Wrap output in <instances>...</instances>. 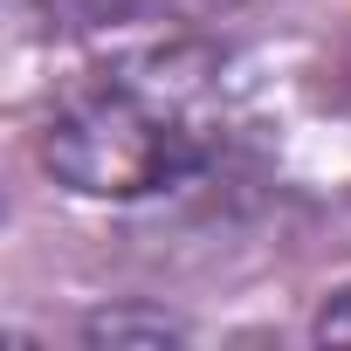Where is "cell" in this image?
Segmentation results:
<instances>
[{
	"label": "cell",
	"instance_id": "1",
	"mask_svg": "<svg viewBox=\"0 0 351 351\" xmlns=\"http://www.w3.org/2000/svg\"><path fill=\"white\" fill-rule=\"evenodd\" d=\"M221 152L214 69L186 49H145L56 90L42 158L90 200H145L193 180Z\"/></svg>",
	"mask_w": 351,
	"mask_h": 351
},
{
	"label": "cell",
	"instance_id": "2",
	"mask_svg": "<svg viewBox=\"0 0 351 351\" xmlns=\"http://www.w3.org/2000/svg\"><path fill=\"white\" fill-rule=\"evenodd\" d=\"M317 337H324V344H351V289H337V296L317 310Z\"/></svg>",
	"mask_w": 351,
	"mask_h": 351
},
{
	"label": "cell",
	"instance_id": "3",
	"mask_svg": "<svg viewBox=\"0 0 351 351\" xmlns=\"http://www.w3.org/2000/svg\"><path fill=\"white\" fill-rule=\"evenodd\" d=\"M90 337H172L165 324H131V317H104V324H90Z\"/></svg>",
	"mask_w": 351,
	"mask_h": 351
}]
</instances>
